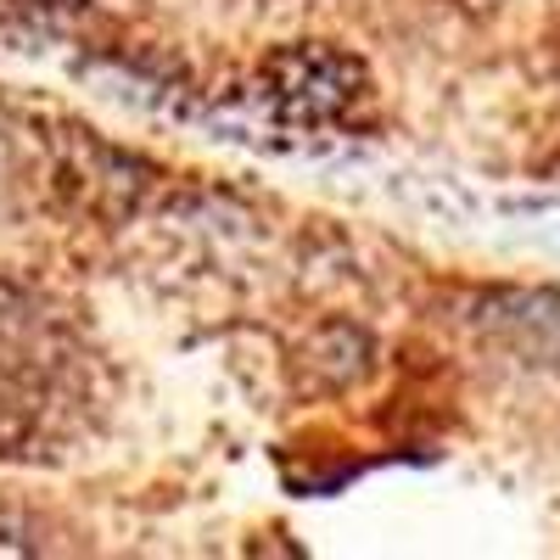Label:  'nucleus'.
<instances>
[{
	"label": "nucleus",
	"instance_id": "nucleus-1",
	"mask_svg": "<svg viewBox=\"0 0 560 560\" xmlns=\"http://www.w3.org/2000/svg\"><path fill=\"white\" fill-rule=\"evenodd\" d=\"M102 404V353L73 308L0 275V459L68 454Z\"/></svg>",
	"mask_w": 560,
	"mask_h": 560
},
{
	"label": "nucleus",
	"instance_id": "nucleus-2",
	"mask_svg": "<svg viewBox=\"0 0 560 560\" xmlns=\"http://www.w3.org/2000/svg\"><path fill=\"white\" fill-rule=\"evenodd\" d=\"M258 96L292 124H342L364 102V68L337 45H287L258 73Z\"/></svg>",
	"mask_w": 560,
	"mask_h": 560
},
{
	"label": "nucleus",
	"instance_id": "nucleus-3",
	"mask_svg": "<svg viewBox=\"0 0 560 560\" xmlns=\"http://www.w3.org/2000/svg\"><path fill=\"white\" fill-rule=\"evenodd\" d=\"M499 319L516 331L522 353H538V364H560V298H510Z\"/></svg>",
	"mask_w": 560,
	"mask_h": 560
},
{
	"label": "nucleus",
	"instance_id": "nucleus-4",
	"mask_svg": "<svg viewBox=\"0 0 560 560\" xmlns=\"http://www.w3.org/2000/svg\"><path fill=\"white\" fill-rule=\"evenodd\" d=\"M34 544H28V527H18V522H7L0 516V555H28Z\"/></svg>",
	"mask_w": 560,
	"mask_h": 560
},
{
	"label": "nucleus",
	"instance_id": "nucleus-5",
	"mask_svg": "<svg viewBox=\"0 0 560 560\" xmlns=\"http://www.w3.org/2000/svg\"><path fill=\"white\" fill-rule=\"evenodd\" d=\"M18 7H51V12H62V7H79V0H18Z\"/></svg>",
	"mask_w": 560,
	"mask_h": 560
}]
</instances>
